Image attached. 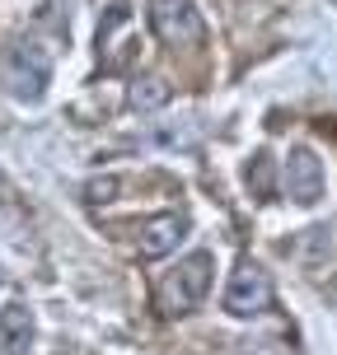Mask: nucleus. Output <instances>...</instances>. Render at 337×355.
<instances>
[{"label":"nucleus","instance_id":"8","mask_svg":"<svg viewBox=\"0 0 337 355\" xmlns=\"http://www.w3.org/2000/svg\"><path fill=\"white\" fill-rule=\"evenodd\" d=\"M244 182H249V192L258 196V201H272V155H267V150H258V155L249 159Z\"/></svg>","mask_w":337,"mask_h":355},{"label":"nucleus","instance_id":"5","mask_svg":"<svg viewBox=\"0 0 337 355\" xmlns=\"http://www.w3.org/2000/svg\"><path fill=\"white\" fill-rule=\"evenodd\" d=\"M281 182H286V196L295 201V206H314L323 196V164L319 155L309 150V145H295L281 164Z\"/></svg>","mask_w":337,"mask_h":355},{"label":"nucleus","instance_id":"2","mask_svg":"<svg viewBox=\"0 0 337 355\" xmlns=\"http://www.w3.org/2000/svg\"><path fill=\"white\" fill-rule=\"evenodd\" d=\"M5 89H10V98L19 103H38L47 85H52V56L42 52L38 42H10V52H5Z\"/></svg>","mask_w":337,"mask_h":355},{"label":"nucleus","instance_id":"6","mask_svg":"<svg viewBox=\"0 0 337 355\" xmlns=\"http://www.w3.org/2000/svg\"><path fill=\"white\" fill-rule=\"evenodd\" d=\"M183 234H188V215L183 211L150 215V220L141 225V234H136V248H141V257H169Z\"/></svg>","mask_w":337,"mask_h":355},{"label":"nucleus","instance_id":"4","mask_svg":"<svg viewBox=\"0 0 337 355\" xmlns=\"http://www.w3.org/2000/svg\"><path fill=\"white\" fill-rule=\"evenodd\" d=\"M272 309V276L258 262H244L225 285V313L230 318H258Z\"/></svg>","mask_w":337,"mask_h":355},{"label":"nucleus","instance_id":"9","mask_svg":"<svg viewBox=\"0 0 337 355\" xmlns=\"http://www.w3.org/2000/svg\"><path fill=\"white\" fill-rule=\"evenodd\" d=\"M169 103V85H160V80H141V85L131 89V107L136 112H150V107Z\"/></svg>","mask_w":337,"mask_h":355},{"label":"nucleus","instance_id":"10","mask_svg":"<svg viewBox=\"0 0 337 355\" xmlns=\"http://www.w3.org/2000/svg\"><path fill=\"white\" fill-rule=\"evenodd\" d=\"M85 192H89V201H113V192H117V178H104V182H89Z\"/></svg>","mask_w":337,"mask_h":355},{"label":"nucleus","instance_id":"1","mask_svg":"<svg viewBox=\"0 0 337 355\" xmlns=\"http://www.w3.org/2000/svg\"><path fill=\"white\" fill-rule=\"evenodd\" d=\"M211 276H215V257L206 248L188 252L174 271H164L160 285H155V309H160V318H183V313H192L197 304L206 300Z\"/></svg>","mask_w":337,"mask_h":355},{"label":"nucleus","instance_id":"3","mask_svg":"<svg viewBox=\"0 0 337 355\" xmlns=\"http://www.w3.org/2000/svg\"><path fill=\"white\" fill-rule=\"evenodd\" d=\"M150 24L164 47H202L206 24L192 0H150Z\"/></svg>","mask_w":337,"mask_h":355},{"label":"nucleus","instance_id":"7","mask_svg":"<svg viewBox=\"0 0 337 355\" xmlns=\"http://www.w3.org/2000/svg\"><path fill=\"white\" fill-rule=\"evenodd\" d=\"M28 346H33L28 304H5L0 309V355H28Z\"/></svg>","mask_w":337,"mask_h":355}]
</instances>
